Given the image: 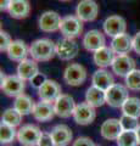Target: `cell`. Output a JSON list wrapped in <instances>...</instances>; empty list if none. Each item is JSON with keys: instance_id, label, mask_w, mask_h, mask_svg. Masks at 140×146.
<instances>
[{"instance_id": "obj_24", "label": "cell", "mask_w": 140, "mask_h": 146, "mask_svg": "<svg viewBox=\"0 0 140 146\" xmlns=\"http://www.w3.org/2000/svg\"><path fill=\"white\" fill-rule=\"evenodd\" d=\"M115 57L116 52L111 49V46H104L93 54V61L99 68H106L112 66Z\"/></svg>"}, {"instance_id": "obj_17", "label": "cell", "mask_w": 140, "mask_h": 146, "mask_svg": "<svg viewBox=\"0 0 140 146\" xmlns=\"http://www.w3.org/2000/svg\"><path fill=\"white\" fill-rule=\"evenodd\" d=\"M122 125L119 119L117 118H108L105 122H102L100 127V134L105 140H117V138L122 133Z\"/></svg>"}, {"instance_id": "obj_10", "label": "cell", "mask_w": 140, "mask_h": 146, "mask_svg": "<svg viewBox=\"0 0 140 146\" xmlns=\"http://www.w3.org/2000/svg\"><path fill=\"white\" fill-rule=\"evenodd\" d=\"M102 28H104V33L106 35L115 38L117 35L125 33V31H127V22H125V20L122 16L112 15V16H108L104 21Z\"/></svg>"}, {"instance_id": "obj_8", "label": "cell", "mask_w": 140, "mask_h": 146, "mask_svg": "<svg viewBox=\"0 0 140 146\" xmlns=\"http://www.w3.org/2000/svg\"><path fill=\"white\" fill-rule=\"evenodd\" d=\"M73 119L77 124L79 125H89L95 121L96 118V111L95 107L89 105L87 101L80 102L76 106L73 112Z\"/></svg>"}, {"instance_id": "obj_11", "label": "cell", "mask_w": 140, "mask_h": 146, "mask_svg": "<svg viewBox=\"0 0 140 146\" xmlns=\"http://www.w3.org/2000/svg\"><path fill=\"white\" fill-rule=\"evenodd\" d=\"M82 44L84 49L90 52H95L99 49L106 46L105 34L99 29H90L83 35Z\"/></svg>"}, {"instance_id": "obj_13", "label": "cell", "mask_w": 140, "mask_h": 146, "mask_svg": "<svg viewBox=\"0 0 140 146\" xmlns=\"http://www.w3.org/2000/svg\"><path fill=\"white\" fill-rule=\"evenodd\" d=\"M62 18L55 11H45L40 15L38 20L39 29L45 33H54V32L60 31Z\"/></svg>"}, {"instance_id": "obj_14", "label": "cell", "mask_w": 140, "mask_h": 146, "mask_svg": "<svg viewBox=\"0 0 140 146\" xmlns=\"http://www.w3.org/2000/svg\"><path fill=\"white\" fill-rule=\"evenodd\" d=\"M76 106L77 105L74 102V99L68 94H61L54 102L55 113L60 118H70L71 116H73Z\"/></svg>"}, {"instance_id": "obj_5", "label": "cell", "mask_w": 140, "mask_h": 146, "mask_svg": "<svg viewBox=\"0 0 140 146\" xmlns=\"http://www.w3.org/2000/svg\"><path fill=\"white\" fill-rule=\"evenodd\" d=\"M88 78V72L80 63H71L64 71V79L71 86H80Z\"/></svg>"}, {"instance_id": "obj_20", "label": "cell", "mask_w": 140, "mask_h": 146, "mask_svg": "<svg viewBox=\"0 0 140 146\" xmlns=\"http://www.w3.org/2000/svg\"><path fill=\"white\" fill-rule=\"evenodd\" d=\"M110 46L117 55H128L133 50V36L127 33L117 35L112 38Z\"/></svg>"}, {"instance_id": "obj_40", "label": "cell", "mask_w": 140, "mask_h": 146, "mask_svg": "<svg viewBox=\"0 0 140 146\" xmlns=\"http://www.w3.org/2000/svg\"><path fill=\"white\" fill-rule=\"evenodd\" d=\"M60 1H71V0H60Z\"/></svg>"}, {"instance_id": "obj_9", "label": "cell", "mask_w": 140, "mask_h": 146, "mask_svg": "<svg viewBox=\"0 0 140 146\" xmlns=\"http://www.w3.org/2000/svg\"><path fill=\"white\" fill-rule=\"evenodd\" d=\"M99 5L94 0H80L76 7V16L83 22H93L98 18Z\"/></svg>"}, {"instance_id": "obj_21", "label": "cell", "mask_w": 140, "mask_h": 146, "mask_svg": "<svg viewBox=\"0 0 140 146\" xmlns=\"http://www.w3.org/2000/svg\"><path fill=\"white\" fill-rule=\"evenodd\" d=\"M92 84L94 86H98L102 90L110 89L115 84V77L111 72H108L106 68H99L92 76Z\"/></svg>"}, {"instance_id": "obj_4", "label": "cell", "mask_w": 140, "mask_h": 146, "mask_svg": "<svg viewBox=\"0 0 140 146\" xmlns=\"http://www.w3.org/2000/svg\"><path fill=\"white\" fill-rule=\"evenodd\" d=\"M60 32L64 38L76 39L82 35L83 33V21L79 20L76 15H68L62 17Z\"/></svg>"}, {"instance_id": "obj_19", "label": "cell", "mask_w": 140, "mask_h": 146, "mask_svg": "<svg viewBox=\"0 0 140 146\" xmlns=\"http://www.w3.org/2000/svg\"><path fill=\"white\" fill-rule=\"evenodd\" d=\"M33 117L35 121L38 122H49L51 121L54 117L56 116L55 113V108H54V104L52 102H46V101H42L35 102V106L33 110Z\"/></svg>"}, {"instance_id": "obj_28", "label": "cell", "mask_w": 140, "mask_h": 146, "mask_svg": "<svg viewBox=\"0 0 140 146\" xmlns=\"http://www.w3.org/2000/svg\"><path fill=\"white\" fill-rule=\"evenodd\" d=\"M15 139H17L16 128L1 122V124H0V143H1V145H11L15 141Z\"/></svg>"}, {"instance_id": "obj_12", "label": "cell", "mask_w": 140, "mask_h": 146, "mask_svg": "<svg viewBox=\"0 0 140 146\" xmlns=\"http://www.w3.org/2000/svg\"><path fill=\"white\" fill-rule=\"evenodd\" d=\"M38 98L42 101L46 102H55V100L62 94L61 85L54 79H46L44 84L37 90Z\"/></svg>"}, {"instance_id": "obj_15", "label": "cell", "mask_w": 140, "mask_h": 146, "mask_svg": "<svg viewBox=\"0 0 140 146\" xmlns=\"http://www.w3.org/2000/svg\"><path fill=\"white\" fill-rule=\"evenodd\" d=\"M112 73L117 77H127L133 70H135V61L129 55H116L112 62Z\"/></svg>"}, {"instance_id": "obj_3", "label": "cell", "mask_w": 140, "mask_h": 146, "mask_svg": "<svg viewBox=\"0 0 140 146\" xmlns=\"http://www.w3.org/2000/svg\"><path fill=\"white\" fill-rule=\"evenodd\" d=\"M43 131L35 124H23L17 130V141L22 146H38Z\"/></svg>"}, {"instance_id": "obj_29", "label": "cell", "mask_w": 140, "mask_h": 146, "mask_svg": "<svg viewBox=\"0 0 140 146\" xmlns=\"http://www.w3.org/2000/svg\"><path fill=\"white\" fill-rule=\"evenodd\" d=\"M22 117L23 116H22L17 110H15L13 107H10V108H6L5 111L3 112L1 122L16 128L22 123Z\"/></svg>"}, {"instance_id": "obj_2", "label": "cell", "mask_w": 140, "mask_h": 146, "mask_svg": "<svg viewBox=\"0 0 140 146\" xmlns=\"http://www.w3.org/2000/svg\"><path fill=\"white\" fill-rule=\"evenodd\" d=\"M26 80H23L17 74L5 76L1 72V90L3 93L10 98H17L19 95L25 94Z\"/></svg>"}, {"instance_id": "obj_30", "label": "cell", "mask_w": 140, "mask_h": 146, "mask_svg": "<svg viewBox=\"0 0 140 146\" xmlns=\"http://www.w3.org/2000/svg\"><path fill=\"white\" fill-rule=\"evenodd\" d=\"M116 141L117 146H139L137 131L134 130H122Z\"/></svg>"}, {"instance_id": "obj_22", "label": "cell", "mask_w": 140, "mask_h": 146, "mask_svg": "<svg viewBox=\"0 0 140 146\" xmlns=\"http://www.w3.org/2000/svg\"><path fill=\"white\" fill-rule=\"evenodd\" d=\"M39 73V66L33 58H26V60L19 62L17 66V76L21 77L23 80L31 82L33 77Z\"/></svg>"}, {"instance_id": "obj_39", "label": "cell", "mask_w": 140, "mask_h": 146, "mask_svg": "<svg viewBox=\"0 0 140 146\" xmlns=\"http://www.w3.org/2000/svg\"><path fill=\"white\" fill-rule=\"evenodd\" d=\"M137 135H138V140H139V145H140V125L137 129Z\"/></svg>"}, {"instance_id": "obj_26", "label": "cell", "mask_w": 140, "mask_h": 146, "mask_svg": "<svg viewBox=\"0 0 140 146\" xmlns=\"http://www.w3.org/2000/svg\"><path fill=\"white\" fill-rule=\"evenodd\" d=\"M34 106H35V101L27 94L19 95L17 98H15V101H13V108L17 110L22 116L32 115Z\"/></svg>"}, {"instance_id": "obj_37", "label": "cell", "mask_w": 140, "mask_h": 146, "mask_svg": "<svg viewBox=\"0 0 140 146\" xmlns=\"http://www.w3.org/2000/svg\"><path fill=\"white\" fill-rule=\"evenodd\" d=\"M133 51L140 56V31L133 36Z\"/></svg>"}, {"instance_id": "obj_27", "label": "cell", "mask_w": 140, "mask_h": 146, "mask_svg": "<svg viewBox=\"0 0 140 146\" xmlns=\"http://www.w3.org/2000/svg\"><path fill=\"white\" fill-rule=\"evenodd\" d=\"M122 115L132 116L135 118H140V99L135 96H129L122 105Z\"/></svg>"}, {"instance_id": "obj_38", "label": "cell", "mask_w": 140, "mask_h": 146, "mask_svg": "<svg viewBox=\"0 0 140 146\" xmlns=\"http://www.w3.org/2000/svg\"><path fill=\"white\" fill-rule=\"evenodd\" d=\"M10 4H11V0H0V10L1 11H7Z\"/></svg>"}, {"instance_id": "obj_7", "label": "cell", "mask_w": 140, "mask_h": 146, "mask_svg": "<svg viewBox=\"0 0 140 146\" xmlns=\"http://www.w3.org/2000/svg\"><path fill=\"white\" fill-rule=\"evenodd\" d=\"M79 51V45L76 39L62 38L56 44V56L61 61H71L74 58Z\"/></svg>"}, {"instance_id": "obj_32", "label": "cell", "mask_w": 140, "mask_h": 146, "mask_svg": "<svg viewBox=\"0 0 140 146\" xmlns=\"http://www.w3.org/2000/svg\"><path fill=\"white\" fill-rule=\"evenodd\" d=\"M121 125L123 130H134L137 131V129L139 128V118H135L132 116H127V115H122V117L119 118Z\"/></svg>"}, {"instance_id": "obj_23", "label": "cell", "mask_w": 140, "mask_h": 146, "mask_svg": "<svg viewBox=\"0 0 140 146\" xmlns=\"http://www.w3.org/2000/svg\"><path fill=\"white\" fill-rule=\"evenodd\" d=\"M7 12L12 18L23 20L31 13V3L29 0H11V4L7 9Z\"/></svg>"}, {"instance_id": "obj_36", "label": "cell", "mask_w": 140, "mask_h": 146, "mask_svg": "<svg viewBox=\"0 0 140 146\" xmlns=\"http://www.w3.org/2000/svg\"><path fill=\"white\" fill-rule=\"evenodd\" d=\"M38 146H55L51 134L50 133H43L42 136H40Z\"/></svg>"}, {"instance_id": "obj_6", "label": "cell", "mask_w": 140, "mask_h": 146, "mask_svg": "<svg viewBox=\"0 0 140 146\" xmlns=\"http://www.w3.org/2000/svg\"><path fill=\"white\" fill-rule=\"evenodd\" d=\"M128 88L123 84L115 83L110 89L106 90V104L113 108H119L129 98Z\"/></svg>"}, {"instance_id": "obj_16", "label": "cell", "mask_w": 140, "mask_h": 146, "mask_svg": "<svg viewBox=\"0 0 140 146\" xmlns=\"http://www.w3.org/2000/svg\"><path fill=\"white\" fill-rule=\"evenodd\" d=\"M50 134L55 146H68L71 143H73V133L71 128L66 124L55 125L51 129Z\"/></svg>"}, {"instance_id": "obj_25", "label": "cell", "mask_w": 140, "mask_h": 146, "mask_svg": "<svg viewBox=\"0 0 140 146\" xmlns=\"http://www.w3.org/2000/svg\"><path fill=\"white\" fill-rule=\"evenodd\" d=\"M85 101L93 107H101L104 104H106V91L98 86H89L85 93Z\"/></svg>"}, {"instance_id": "obj_31", "label": "cell", "mask_w": 140, "mask_h": 146, "mask_svg": "<svg viewBox=\"0 0 140 146\" xmlns=\"http://www.w3.org/2000/svg\"><path fill=\"white\" fill-rule=\"evenodd\" d=\"M125 86L132 91H139L140 90V70H133L129 74L124 78Z\"/></svg>"}, {"instance_id": "obj_35", "label": "cell", "mask_w": 140, "mask_h": 146, "mask_svg": "<svg viewBox=\"0 0 140 146\" xmlns=\"http://www.w3.org/2000/svg\"><path fill=\"white\" fill-rule=\"evenodd\" d=\"M48 78H46V77H45L44 74H43V73H38V74L37 76H35V77H33V78H32V80H31V84H32V86H33V88H35V89H39L40 88V86H42L43 84H44V82L45 80H46Z\"/></svg>"}, {"instance_id": "obj_34", "label": "cell", "mask_w": 140, "mask_h": 146, "mask_svg": "<svg viewBox=\"0 0 140 146\" xmlns=\"http://www.w3.org/2000/svg\"><path fill=\"white\" fill-rule=\"evenodd\" d=\"M96 144H94V141L88 138V136H78L76 140H73L72 146H95Z\"/></svg>"}, {"instance_id": "obj_41", "label": "cell", "mask_w": 140, "mask_h": 146, "mask_svg": "<svg viewBox=\"0 0 140 146\" xmlns=\"http://www.w3.org/2000/svg\"><path fill=\"white\" fill-rule=\"evenodd\" d=\"M95 146H102V145H95Z\"/></svg>"}, {"instance_id": "obj_33", "label": "cell", "mask_w": 140, "mask_h": 146, "mask_svg": "<svg viewBox=\"0 0 140 146\" xmlns=\"http://www.w3.org/2000/svg\"><path fill=\"white\" fill-rule=\"evenodd\" d=\"M12 43V39H11V35L7 33L5 31H1L0 32V51H7V49L10 48V45Z\"/></svg>"}, {"instance_id": "obj_18", "label": "cell", "mask_w": 140, "mask_h": 146, "mask_svg": "<svg viewBox=\"0 0 140 146\" xmlns=\"http://www.w3.org/2000/svg\"><path fill=\"white\" fill-rule=\"evenodd\" d=\"M6 55L11 61L21 62V61L26 60L27 56L29 55V48H28V45L21 39L12 40L10 48H9L6 51Z\"/></svg>"}, {"instance_id": "obj_1", "label": "cell", "mask_w": 140, "mask_h": 146, "mask_svg": "<svg viewBox=\"0 0 140 146\" xmlns=\"http://www.w3.org/2000/svg\"><path fill=\"white\" fill-rule=\"evenodd\" d=\"M29 55L37 62H46L56 56V44L49 38H40L31 44Z\"/></svg>"}]
</instances>
